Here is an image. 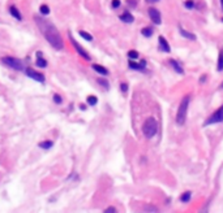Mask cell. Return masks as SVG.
Instances as JSON below:
<instances>
[{
	"label": "cell",
	"instance_id": "obj_21",
	"mask_svg": "<svg viewBox=\"0 0 223 213\" xmlns=\"http://www.w3.org/2000/svg\"><path fill=\"white\" fill-rule=\"evenodd\" d=\"M141 34L144 36H146V38H149V36H151V34H153V29L151 27H144V29L141 30Z\"/></svg>",
	"mask_w": 223,
	"mask_h": 213
},
{
	"label": "cell",
	"instance_id": "obj_31",
	"mask_svg": "<svg viewBox=\"0 0 223 213\" xmlns=\"http://www.w3.org/2000/svg\"><path fill=\"white\" fill-rule=\"evenodd\" d=\"M80 108H81L82 111H85V109H86V105H83V104H81V105H80Z\"/></svg>",
	"mask_w": 223,
	"mask_h": 213
},
{
	"label": "cell",
	"instance_id": "obj_2",
	"mask_svg": "<svg viewBox=\"0 0 223 213\" xmlns=\"http://www.w3.org/2000/svg\"><path fill=\"white\" fill-rule=\"evenodd\" d=\"M157 131H158V124L155 121V118H153V117L146 118V121L142 125V133H144V135L147 139H150L157 134Z\"/></svg>",
	"mask_w": 223,
	"mask_h": 213
},
{
	"label": "cell",
	"instance_id": "obj_10",
	"mask_svg": "<svg viewBox=\"0 0 223 213\" xmlns=\"http://www.w3.org/2000/svg\"><path fill=\"white\" fill-rule=\"evenodd\" d=\"M128 65H129V68L133 69V70H144L145 65H146V61L142 60L141 64H136V63H133V61H129V64H128Z\"/></svg>",
	"mask_w": 223,
	"mask_h": 213
},
{
	"label": "cell",
	"instance_id": "obj_22",
	"mask_svg": "<svg viewBox=\"0 0 223 213\" xmlns=\"http://www.w3.org/2000/svg\"><path fill=\"white\" fill-rule=\"evenodd\" d=\"M88 103L89 105H95L98 103V97L94 96V95H90V96H88Z\"/></svg>",
	"mask_w": 223,
	"mask_h": 213
},
{
	"label": "cell",
	"instance_id": "obj_26",
	"mask_svg": "<svg viewBox=\"0 0 223 213\" xmlns=\"http://www.w3.org/2000/svg\"><path fill=\"white\" fill-rule=\"evenodd\" d=\"M98 83H99V85H102L104 88H108V87H110V83H108L106 79H103V78H98Z\"/></svg>",
	"mask_w": 223,
	"mask_h": 213
},
{
	"label": "cell",
	"instance_id": "obj_12",
	"mask_svg": "<svg viewBox=\"0 0 223 213\" xmlns=\"http://www.w3.org/2000/svg\"><path fill=\"white\" fill-rule=\"evenodd\" d=\"M120 19L123 22H125V24H132V22L135 21V17H133L129 12H124L123 15H120Z\"/></svg>",
	"mask_w": 223,
	"mask_h": 213
},
{
	"label": "cell",
	"instance_id": "obj_20",
	"mask_svg": "<svg viewBox=\"0 0 223 213\" xmlns=\"http://www.w3.org/2000/svg\"><path fill=\"white\" fill-rule=\"evenodd\" d=\"M39 12H41V15H43V16L50 15V8H48V5L42 4L41 7H39Z\"/></svg>",
	"mask_w": 223,
	"mask_h": 213
},
{
	"label": "cell",
	"instance_id": "obj_16",
	"mask_svg": "<svg viewBox=\"0 0 223 213\" xmlns=\"http://www.w3.org/2000/svg\"><path fill=\"white\" fill-rule=\"evenodd\" d=\"M179 30H180V34H182V36H184V38L191 39V40H194V39H196V35H194V34H192V33L185 31V30H184L183 27H180Z\"/></svg>",
	"mask_w": 223,
	"mask_h": 213
},
{
	"label": "cell",
	"instance_id": "obj_15",
	"mask_svg": "<svg viewBox=\"0 0 223 213\" xmlns=\"http://www.w3.org/2000/svg\"><path fill=\"white\" fill-rule=\"evenodd\" d=\"M52 145H54V142L52 141H44V142H41L38 144V147L42 148V150H50Z\"/></svg>",
	"mask_w": 223,
	"mask_h": 213
},
{
	"label": "cell",
	"instance_id": "obj_33",
	"mask_svg": "<svg viewBox=\"0 0 223 213\" xmlns=\"http://www.w3.org/2000/svg\"><path fill=\"white\" fill-rule=\"evenodd\" d=\"M221 1V7H222V10H223V0H219Z\"/></svg>",
	"mask_w": 223,
	"mask_h": 213
},
{
	"label": "cell",
	"instance_id": "obj_8",
	"mask_svg": "<svg viewBox=\"0 0 223 213\" xmlns=\"http://www.w3.org/2000/svg\"><path fill=\"white\" fill-rule=\"evenodd\" d=\"M71 42H72V44H73V46H74V48H76V49H77V52H79V53H80V56H82V57H83V58H85V60H90V56H89V53H88V52H86V51H85V49H83V48H82V47H81V46H80V44H79V43H77V42H76V40H74V39H73V38H71Z\"/></svg>",
	"mask_w": 223,
	"mask_h": 213
},
{
	"label": "cell",
	"instance_id": "obj_7",
	"mask_svg": "<svg viewBox=\"0 0 223 213\" xmlns=\"http://www.w3.org/2000/svg\"><path fill=\"white\" fill-rule=\"evenodd\" d=\"M26 74H27V77H30L32 79L37 81V82H42V83L44 82V75L41 74V73H37L34 69H32V68L26 69Z\"/></svg>",
	"mask_w": 223,
	"mask_h": 213
},
{
	"label": "cell",
	"instance_id": "obj_14",
	"mask_svg": "<svg viewBox=\"0 0 223 213\" xmlns=\"http://www.w3.org/2000/svg\"><path fill=\"white\" fill-rule=\"evenodd\" d=\"M170 64H171V66L174 68V70L176 72V73H179V74H183V73H184V72H183V68L180 66V64L177 63L176 60H172V58H171V60H170Z\"/></svg>",
	"mask_w": 223,
	"mask_h": 213
},
{
	"label": "cell",
	"instance_id": "obj_17",
	"mask_svg": "<svg viewBox=\"0 0 223 213\" xmlns=\"http://www.w3.org/2000/svg\"><path fill=\"white\" fill-rule=\"evenodd\" d=\"M191 196H192V192H191V191H185L182 196H180V200H182L183 203H188V201L191 200Z\"/></svg>",
	"mask_w": 223,
	"mask_h": 213
},
{
	"label": "cell",
	"instance_id": "obj_27",
	"mask_svg": "<svg viewBox=\"0 0 223 213\" xmlns=\"http://www.w3.org/2000/svg\"><path fill=\"white\" fill-rule=\"evenodd\" d=\"M54 102L56 103V104H61V103H63V99H61L60 95L55 94V95H54Z\"/></svg>",
	"mask_w": 223,
	"mask_h": 213
},
{
	"label": "cell",
	"instance_id": "obj_35",
	"mask_svg": "<svg viewBox=\"0 0 223 213\" xmlns=\"http://www.w3.org/2000/svg\"><path fill=\"white\" fill-rule=\"evenodd\" d=\"M222 21H223V18H222Z\"/></svg>",
	"mask_w": 223,
	"mask_h": 213
},
{
	"label": "cell",
	"instance_id": "obj_34",
	"mask_svg": "<svg viewBox=\"0 0 223 213\" xmlns=\"http://www.w3.org/2000/svg\"><path fill=\"white\" fill-rule=\"evenodd\" d=\"M222 88H223V83H222Z\"/></svg>",
	"mask_w": 223,
	"mask_h": 213
},
{
	"label": "cell",
	"instance_id": "obj_23",
	"mask_svg": "<svg viewBox=\"0 0 223 213\" xmlns=\"http://www.w3.org/2000/svg\"><path fill=\"white\" fill-rule=\"evenodd\" d=\"M80 35H81L83 39H86L88 42H91V40H93V36L89 34V33H86V31H80Z\"/></svg>",
	"mask_w": 223,
	"mask_h": 213
},
{
	"label": "cell",
	"instance_id": "obj_4",
	"mask_svg": "<svg viewBox=\"0 0 223 213\" xmlns=\"http://www.w3.org/2000/svg\"><path fill=\"white\" fill-rule=\"evenodd\" d=\"M1 61L5 64L7 66H9V68L15 69V70H20L22 72L25 69L24 66V63H22L21 60H18V58L16 57H12V56H5V57L1 58Z\"/></svg>",
	"mask_w": 223,
	"mask_h": 213
},
{
	"label": "cell",
	"instance_id": "obj_28",
	"mask_svg": "<svg viewBox=\"0 0 223 213\" xmlns=\"http://www.w3.org/2000/svg\"><path fill=\"white\" fill-rule=\"evenodd\" d=\"M112 8H119L120 7V0H112Z\"/></svg>",
	"mask_w": 223,
	"mask_h": 213
},
{
	"label": "cell",
	"instance_id": "obj_9",
	"mask_svg": "<svg viewBox=\"0 0 223 213\" xmlns=\"http://www.w3.org/2000/svg\"><path fill=\"white\" fill-rule=\"evenodd\" d=\"M158 42H159V49L162 52H167V53H168L170 51H171V47H170L168 42L166 40V38H164V36L161 35L159 38H158Z\"/></svg>",
	"mask_w": 223,
	"mask_h": 213
},
{
	"label": "cell",
	"instance_id": "obj_29",
	"mask_svg": "<svg viewBox=\"0 0 223 213\" xmlns=\"http://www.w3.org/2000/svg\"><path fill=\"white\" fill-rule=\"evenodd\" d=\"M104 212H106V213H112V212H116V208H115V207H108V208H106V209H104Z\"/></svg>",
	"mask_w": 223,
	"mask_h": 213
},
{
	"label": "cell",
	"instance_id": "obj_11",
	"mask_svg": "<svg viewBox=\"0 0 223 213\" xmlns=\"http://www.w3.org/2000/svg\"><path fill=\"white\" fill-rule=\"evenodd\" d=\"M9 13H11V16H12V17H15L16 19H18V21H21V19H22L21 12L15 7V5H12V7L9 8Z\"/></svg>",
	"mask_w": 223,
	"mask_h": 213
},
{
	"label": "cell",
	"instance_id": "obj_19",
	"mask_svg": "<svg viewBox=\"0 0 223 213\" xmlns=\"http://www.w3.org/2000/svg\"><path fill=\"white\" fill-rule=\"evenodd\" d=\"M35 65L39 66V68H46L47 66V61L44 60L43 57H37V61H35Z\"/></svg>",
	"mask_w": 223,
	"mask_h": 213
},
{
	"label": "cell",
	"instance_id": "obj_25",
	"mask_svg": "<svg viewBox=\"0 0 223 213\" xmlns=\"http://www.w3.org/2000/svg\"><path fill=\"white\" fill-rule=\"evenodd\" d=\"M184 7H185L187 9H193V8H194V3L192 1V0H187V1L184 3Z\"/></svg>",
	"mask_w": 223,
	"mask_h": 213
},
{
	"label": "cell",
	"instance_id": "obj_3",
	"mask_svg": "<svg viewBox=\"0 0 223 213\" xmlns=\"http://www.w3.org/2000/svg\"><path fill=\"white\" fill-rule=\"evenodd\" d=\"M189 100L191 97L187 95V96L183 97L182 103L179 105V109H177V114H176V122L177 125H184L187 120V112H188V105H189Z\"/></svg>",
	"mask_w": 223,
	"mask_h": 213
},
{
	"label": "cell",
	"instance_id": "obj_1",
	"mask_svg": "<svg viewBox=\"0 0 223 213\" xmlns=\"http://www.w3.org/2000/svg\"><path fill=\"white\" fill-rule=\"evenodd\" d=\"M35 22H37L38 27L42 31V34L44 35L46 40L54 47L55 49H63L64 42L60 36V33L58 31V29L55 27V25H52L51 22H48L47 19L42 17H35Z\"/></svg>",
	"mask_w": 223,
	"mask_h": 213
},
{
	"label": "cell",
	"instance_id": "obj_30",
	"mask_svg": "<svg viewBox=\"0 0 223 213\" xmlns=\"http://www.w3.org/2000/svg\"><path fill=\"white\" fill-rule=\"evenodd\" d=\"M120 88H121L123 92H127V91H128V85H127V83H121V85H120Z\"/></svg>",
	"mask_w": 223,
	"mask_h": 213
},
{
	"label": "cell",
	"instance_id": "obj_32",
	"mask_svg": "<svg viewBox=\"0 0 223 213\" xmlns=\"http://www.w3.org/2000/svg\"><path fill=\"white\" fill-rule=\"evenodd\" d=\"M147 3H155V1H158V0H146Z\"/></svg>",
	"mask_w": 223,
	"mask_h": 213
},
{
	"label": "cell",
	"instance_id": "obj_13",
	"mask_svg": "<svg viewBox=\"0 0 223 213\" xmlns=\"http://www.w3.org/2000/svg\"><path fill=\"white\" fill-rule=\"evenodd\" d=\"M91 68H93L97 73H99V74H102V75H107V74H108V70H107V69H106L104 66L99 65V64H93V65H91Z\"/></svg>",
	"mask_w": 223,
	"mask_h": 213
},
{
	"label": "cell",
	"instance_id": "obj_6",
	"mask_svg": "<svg viewBox=\"0 0 223 213\" xmlns=\"http://www.w3.org/2000/svg\"><path fill=\"white\" fill-rule=\"evenodd\" d=\"M147 13H149V17H150V19H151L153 24L161 25V22H162V17H161V12L157 9V8H149Z\"/></svg>",
	"mask_w": 223,
	"mask_h": 213
},
{
	"label": "cell",
	"instance_id": "obj_18",
	"mask_svg": "<svg viewBox=\"0 0 223 213\" xmlns=\"http://www.w3.org/2000/svg\"><path fill=\"white\" fill-rule=\"evenodd\" d=\"M218 72H222L223 70V49L219 52V56H218V66H217Z\"/></svg>",
	"mask_w": 223,
	"mask_h": 213
},
{
	"label": "cell",
	"instance_id": "obj_5",
	"mask_svg": "<svg viewBox=\"0 0 223 213\" xmlns=\"http://www.w3.org/2000/svg\"><path fill=\"white\" fill-rule=\"evenodd\" d=\"M219 122H223V105L215 112V113H213L208 120H206L205 126L213 125V124H219Z\"/></svg>",
	"mask_w": 223,
	"mask_h": 213
},
{
	"label": "cell",
	"instance_id": "obj_24",
	"mask_svg": "<svg viewBox=\"0 0 223 213\" xmlns=\"http://www.w3.org/2000/svg\"><path fill=\"white\" fill-rule=\"evenodd\" d=\"M128 57H129L130 60H136V58L138 57V52L135 51V49H132V51L128 52Z\"/></svg>",
	"mask_w": 223,
	"mask_h": 213
}]
</instances>
